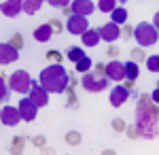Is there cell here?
Segmentation results:
<instances>
[{"label": "cell", "instance_id": "6da1fadb", "mask_svg": "<svg viewBox=\"0 0 159 155\" xmlns=\"http://www.w3.org/2000/svg\"><path fill=\"white\" fill-rule=\"evenodd\" d=\"M136 128L138 134L144 138L159 136V110L153 104H148L147 98H142V102L136 108Z\"/></svg>", "mask_w": 159, "mask_h": 155}, {"label": "cell", "instance_id": "7a4b0ae2", "mask_svg": "<svg viewBox=\"0 0 159 155\" xmlns=\"http://www.w3.org/2000/svg\"><path fill=\"white\" fill-rule=\"evenodd\" d=\"M68 72L64 70V66L60 64H53L47 66L45 70L40 72V85L49 92V94H61L66 87H68Z\"/></svg>", "mask_w": 159, "mask_h": 155}, {"label": "cell", "instance_id": "3957f363", "mask_svg": "<svg viewBox=\"0 0 159 155\" xmlns=\"http://www.w3.org/2000/svg\"><path fill=\"white\" fill-rule=\"evenodd\" d=\"M157 28L153 24H147V21H142V24H138L134 28V38L138 40V45L140 47H151V45H155L157 43Z\"/></svg>", "mask_w": 159, "mask_h": 155}, {"label": "cell", "instance_id": "277c9868", "mask_svg": "<svg viewBox=\"0 0 159 155\" xmlns=\"http://www.w3.org/2000/svg\"><path fill=\"white\" fill-rule=\"evenodd\" d=\"M9 85H11L13 92H17V94H30V89H32V79H30V74L25 70H17L9 77Z\"/></svg>", "mask_w": 159, "mask_h": 155}, {"label": "cell", "instance_id": "5b68a950", "mask_svg": "<svg viewBox=\"0 0 159 155\" xmlns=\"http://www.w3.org/2000/svg\"><path fill=\"white\" fill-rule=\"evenodd\" d=\"M108 77L106 74H98V72H87L85 77H83V87H85L87 92H102L104 87H108Z\"/></svg>", "mask_w": 159, "mask_h": 155}, {"label": "cell", "instance_id": "8992f818", "mask_svg": "<svg viewBox=\"0 0 159 155\" xmlns=\"http://www.w3.org/2000/svg\"><path fill=\"white\" fill-rule=\"evenodd\" d=\"M19 113H21V119L24 121H34L36 119V113H38V104L36 102H34V100H32V98H30V96H28V98H21V100H19Z\"/></svg>", "mask_w": 159, "mask_h": 155}, {"label": "cell", "instance_id": "52a82bcc", "mask_svg": "<svg viewBox=\"0 0 159 155\" xmlns=\"http://www.w3.org/2000/svg\"><path fill=\"white\" fill-rule=\"evenodd\" d=\"M66 30L70 32V34H83L87 32L89 28H87V17L85 15H70L68 17V21H66Z\"/></svg>", "mask_w": 159, "mask_h": 155}, {"label": "cell", "instance_id": "ba28073f", "mask_svg": "<svg viewBox=\"0 0 159 155\" xmlns=\"http://www.w3.org/2000/svg\"><path fill=\"white\" fill-rule=\"evenodd\" d=\"M100 36H102V40H106V43H115L119 36H121V30H119V24H115V21H110V24H104L98 28Z\"/></svg>", "mask_w": 159, "mask_h": 155}, {"label": "cell", "instance_id": "9c48e42d", "mask_svg": "<svg viewBox=\"0 0 159 155\" xmlns=\"http://www.w3.org/2000/svg\"><path fill=\"white\" fill-rule=\"evenodd\" d=\"M104 74L108 77L110 81H123L125 79V64H121V62H108L106 68H104Z\"/></svg>", "mask_w": 159, "mask_h": 155}, {"label": "cell", "instance_id": "30bf717a", "mask_svg": "<svg viewBox=\"0 0 159 155\" xmlns=\"http://www.w3.org/2000/svg\"><path fill=\"white\" fill-rule=\"evenodd\" d=\"M30 98L36 102L38 106H47L49 104V92L43 87V85L32 83V89H30Z\"/></svg>", "mask_w": 159, "mask_h": 155}, {"label": "cell", "instance_id": "8fae6325", "mask_svg": "<svg viewBox=\"0 0 159 155\" xmlns=\"http://www.w3.org/2000/svg\"><path fill=\"white\" fill-rule=\"evenodd\" d=\"M127 98H129V89H127V87H123V85L112 87V92H110V104L115 108H119Z\"/></svg>", "mask_w": 159, "mask_h": 155}, {"label": "cell", "instance_id": "7c38bea8", "mask_svg": "<svg viewBox=\"0 0 159 155\" xmlns=\"http://www.w3.org/2000/svg\"><path fill=\"white\" fill-rule=\"evenodd\" d=\"M19 119H21L19 108H15V106H4L2 108V123H4V125H17Z\"/></svg>", "mask_w": 159, "mask_h": 155}, {"label": "cell", "instance_id": "4fadbf2b", "mask_svg": "<svg viewBox=\"0 0 159 155\" xmlns=\"http://www.w3.org/2000/svg\"><path fill=\"white\" fill-rule=\"evenodd\" d=\"M96 9V4L91 0H72V13L74 15H91Z\"/></svg>", "mask_w": 159, "mask_h": 155}, {"label": "cell", "instance_id": "5bb4252c", "mask_svg": "<svg viewBox=\"0 0 159 155\" xmlns=\"http://www.w3.org/2000/svg\"><path fill=\"white\" fill-rule=\"evenodd\" d=\"M19 11H24V0H7V2H2V15L15 17V15H19Z\"/></svg>", "mask_w": 159, "mask_h": 155}, {"label": "cell", "instance_id": "9a60e30c", "mask_svg": "<svg viewBox=\"0 0 159 155\" xmlns=\"http://www.w3.org/2000/svg\"><path fill=\"white\" fill-rule=\"evenodd\" d=\"M17 58H19V51L13 45H2L0 47V64H13Z\"/></svg>", "mask_w": 159, "mask_h": 155}, {"label": "cell", "instance_id": "2e32d148", "mask_svg": "<svg viewBox=\"0 0 159 155\" xmlns=\"http://www.w3.org/2000/svg\"><path fill=\"white\" fill-rule=\"evenodd\" d=\"M81 38H83V45H87V47H96L100 40H102L98 30H87V32L81 34Z\"/></svg>", "mask_w": 159, "mask_h": 155}, {"label": "cell", "instance_id": "e0dca14e", "mask_svg": "<svg viewBox=\"0 0 159 155\" xmlns=\"http://www.w3.org/2000/svg\"><path fill=\"white\" fill-rule=\"evenodd\" d=\"M51 34H53V28H51L49 24L40 26V28H36L34 30V40H38V43H47L51 38Z\"/></svg>", "mask_w": 159, "mask_h": 155}, {"label": "cell", "instance_id": "ac0fdd59", "mask_svg": "<svg viewBox=\"0 0 159 155\" xmlns=\"http://www.w3.org/2000/svg\"><path fill=\"white\" fill-rule=\"evenodd\" d=\"M43 2L45 0H24V13H28V15L38 13V9L43 7Z\"/></svg>", "mask_w": 159, "mask_h": 155}, {"label": "cell", "instance_id": "d6986e66", "mask_svg": "<svg viewBox=\"0 0 159 155\" xmlns=\"http://www.w3.org/2000/svg\"><path fill=\"white\" fill-rule=\"evenodd\" d=\"M138 64L136 62H125V79H129V81H136L138 79Z\"/></svg>", "mask_w": 159, "mask_h": 155}, {"label": "cell", "instance_id": "ffe728a7", "mask_svg": "<svg viewBox=\"0 0 159 155\" xmlns=\"http://www.w3.org/2000/svg\"><path fill=\"white\" fill-rule=\"evenodd\" d=\"M110 15H112V21H115V24H125V19H127V11H125L123 7H117Z\"/></svg>", "mask_w": 159, "mask_h": 155}, {"label": "cell", "instance_id": "44dd1931", "mask_svg": "<svg viewBox=\"0 0 159 155\" xmlns=\"http://www.w3.org/2000/svg\"><path fill=\"white\" fill-rule=\"evenodd\" d=\"M98 9L102 13H112L117 9V0H100L98 2Z\"/></svg>", "mask_w": 159, "mask_h": 155}, {"label": "cell", "instance_id": "7402d4cb", "mask_svg": "<svg viewBox=\"0 0 159 155\" xmlns=\"http://www.w3.org/2000/svg\"><path fill=\"white\" fill-rule=\"evenodd\" d=\"M83 58H85L83 49H79V47L68 49V60H70V62H79V60H83Z\"/></svg>", "mask_w": 159, "mask_h": 155}, {"label": "cell", "instance_id": "603a6c76", "mask_svg": "<svg viewBox=\"0 0 159 155\" xmlns=\"http://www.w3.org/2000/svg\"><path fill=\"white\" fill-rule=\"evenodd\" d=\"M147 68L151 72H159V55H151V58H147Z\"/></svg>", "mask_w": 159, "mask_h": 155}, {"label": "cell", "instance_id": "cb8c5ba5", "mask_svg": "<svg viewBox=\"0 0 159 155\" xmlns=\"http://www.w3.org/2000/svg\"><path fill=\"white\" fill-rule=\"evenodd\" d=\"M89 68H91V60H89L87 55L83 58V60H79V62H76V70H79V72H87Z\"/></svg>", "mask_w": 159, "mask_h": 155}, {"label": "cell", "instance_id": "d4e9b609", "mask_svg": "<svg viewBox=\"0 0 159 155\" xmlns=\"http://www.w3.org/2000/svg\"><path fill=\"white\" fill-rule=\"evenodd\" d=\"M9 87H11V85H7L4 79H0V100H2V102L9 100Z\"/></svg>", "mask_w": 159, "mask_h": 155}, {"label": "cell", "instance_id": "484cf974", "mask_svg": "<svg viewBox=\"0 0 159 155\" xmlns=\"http://www.w3.org/2000/svg\"><path fill=\"white\" fill-rule=\"evenodd\" d=\"M47 2H49L51 7H66L70 0H47Z\"/></svg>", "mask_w": 159, "mask_h": 155}, {"label": "cell", "instance_id": "4316f807", "mask_svg": "<svg viewBox=\"0 0 159 155\" xmlns=\"http://www.w3.org/2000/svg\"><path fill=\"white\" fill-rule=\"evenodd\" d=\"M151 100H153V102H159V87L153 92V94H151Z\"/></svg>", "mask_w": 159, "mask_h": 155}, {"label": "cell", "instance_id": "83f0119b", "mask_svg": "<svg viewBox=\"0 0 159 155\" xmlns=\"http://www.w3.org/2000/svg\"><path fill=\"white\" fill-rule=\"evenodd\" d=\"M153 26L159 30V13H155V17H153Z\"/></svg>", "mask_w": 159, "mask_h": 155}, {"label": "cell", "instance_id": "f1b7e54d", "mask_svg": "<svg viewBox=\"0 0 159 155\" xmlns=\"http://www.w3.org/2000/svg\"><path fill=\"white\" fill-rule=\"evenodd\" d=\"M117 2H127V0H117Z\"/></svg>", "mask_w": 159, "mask_h": 155}]
</instances>
